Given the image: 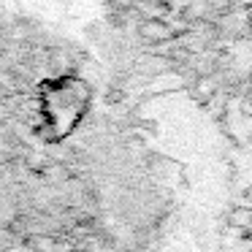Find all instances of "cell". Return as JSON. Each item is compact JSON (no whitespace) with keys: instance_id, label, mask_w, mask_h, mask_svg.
<instances>
[{"instance_id":"1","label":"cell","mask_w":252,"mask_h":252,"mask_svg":"<svg viewBox=\"0 0 252 252\" xmlns=\"http://www.w3.org/2000/svg\"><path fill=\"white\" fill-rule=\"evenodd\" d=\"M141 33L147 35V38L160 41V38H168V35H171V30L165 28L163 22H155V19H149V22H144V25H141Z\"/></svg>"}]
</instances>
